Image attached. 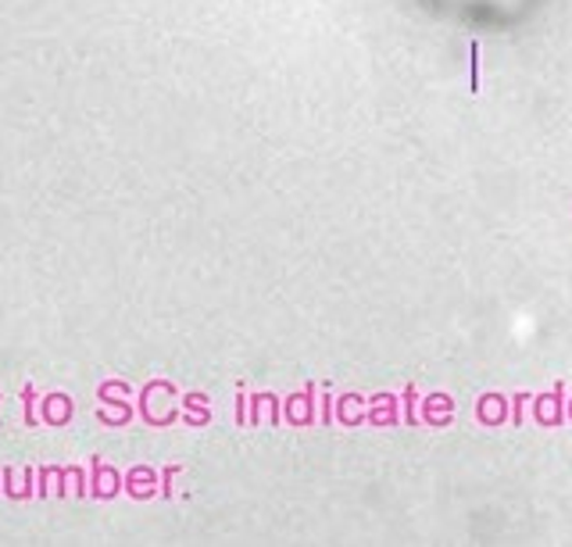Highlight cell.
<instances>
[{"instance_id":"cell-1","label":"cell","mask_w":572,"mask_h":547,"mask_svg":"<svg viewBox=\"0 0 572 547\" xmlns=\"http://www.w3.org/2000/svg\"><path fill=\"white\" fill-rule=\"evenodd\" d=\"M416 4L430 11V15L458 18L476 29H512L533 15V8H541V0H526V4H519L512 11H505L494 0H416Z\"/></svg>"}]
</instances>
